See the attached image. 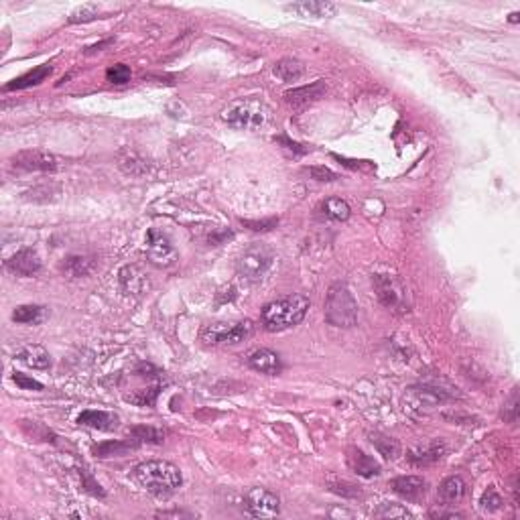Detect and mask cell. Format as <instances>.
Here are the masks:
<instances>
[{
  "label": "cell",
  "instance_id": "6da1fadb",
  "mask_svg": "<svg viewBox=\"0 0 520 520\" xmlns=\"http://www.w3.org/2000/svg\"><path fill=\"white\" fill-rule=\"evenodd\" d=\"M134 478L147 492L155 496H171L175 494L183 484V476L177 465L163 460H151L142 462L134 467Z\"/></svg>",
  "mask_w": 520,
  "mask_h": 520
},
{
  "label": "cell",
  "instance_id": "7a4b0ae2",
  "mask_svg": "<svg viewBox=\"0 0 520 520\" xmlns=\"http://www.w3.org/2000/svg\"><path fill=\"white\" fill-rule=\"evenodd\" d=\"M309 309V299L305 295H289L272 301L262 309V325L268 331H282L299 325Z\"/></svg>",
  "mask_w": 520,
  "mask_h": 520
},
{
  "label": "cell",
  "instance_id": "3957f363",
  "mask_svg": "<svg viewBox=\"0 0 520 520\" xmlns=\"http://www.w3.org/2000/svg\"><path fill=\"white\" fill-rule=\"evenodd\" d=\"M224 120L236 130H260L270 122V110L260 100L242 98L225 108Z\"/></svg>",
  "mask_w": 520,
  "mask_h": 520
},
{
  "label": "cell",
  "instance_id": "277c9868",
  "mask_svg": "<svg viewBox=\"0 0 520 520\" xmlns=\"http://www.w3.org/2000/svg\"><path fill=\"white\" fill-rule=\"evenodd\" d=\"M325 322L336 327H351L358 322V303L346 285H334L325 297Z\"/></svg>",
  "mask_w": 520,
  "mask_h": 520
},
{
  "label": "cell",
  "instance_id": "5b68a950",
  "mask_svg": "<svg viewBox=\"0 0 520 520\" xmlns=\"http://www.w3.org/2000/svg\"><path fill=\"white\" fill-rule=\"evenodd\" d=\"M253 334L250 322H218L201 329V341L208 346L220 344H240Z\"/></svg>",
  "mask_w": 520,
  "mask_h": 520
},
{
  "label": "cell",
  "instance_id": "8992f818",
  "mask_svg": "<svg viewBox=\"0 0 520 520\" xmlns=\"http://www.w3.org/2000/svg\"><path fill=\"white\" fill-rule=\"evenodd\" d=\"M275 260L272 250L265 246V244H253L250 248H246L238 260L240 275H244L250 281H258L267 275V270Z\"/></svg>",
  "mask_w": 520,
  "mask_h": 520
},
{
  "label": "cell",
  "instance_id": "52a82bcc",
  "mask_svg": "<svg viewBox=\"0 0 520 520\" xmlns=\"http://www.w3.org/2000/svg\"><path fill=\"white\" fill-rule=\"evenodd\" d=\"M372 285L378 301L394 311L405 309V287L396 275H374L372 277Z\"/></svg>",
  "mask_w": 520,
  "mask_h": 520
},
{
  "label": "cell",
  "instance_id": "ba28073f",
  "mask_svg": "<svg viewBox=\"0 0 520 520\" xmlns=\"http://www.w3.org/2000/svg\"><path fill=\"white\" fill-rule=\"evenodd\" d=\"M144 244H147V256L149 260L155 265V267L167 268L173 267L177 262V250L175 246L171 244V240L159 232L156 228H151L147 232V238H144Z\"/></svg>",
  "mask_w": 520,
  "mask_h": 520
},
{
  "label": "cell",
  "instance_id": "9c48e42d",
  "mask_svg": "<svg viewBox=\"0 0 520 520\" xmlns=\"http://www.w3.org/2000/svg\"><path fill=\"white\" fill-rule=\"evenodd\" d=\"M246 512L254 519H275L281 512V502L272 492L265 488H253L244 498Z\"/></svg>",
  "mask_w": 520,
  "mask_h": 520
},
{
  "label": "cell",
  "instance_id": "30bf717a",
  "mask_svg": "<svg viewBox=\"0 0 520 520\" xmlns=\"http://www.w3.org/2000/svg\"><path fill=\"white\" fill-rule=\"evenodd\" d=\"M14 169L21 171H41V173H53L57 171V156L47 153V151H39V149H31V151H21L11 159Z\"/></svg>",
  "mask_w": 520,
  "mask_h": 520
},
{
  "label": "cell",
  "instance_id": "8fae6325",
  "mask_svg": "<svg viewBox=\"0 0 520 520\" xmlns=\"http://www.w3.org/2000/svg\"><path fill=\"white\" fill-rule=\"evenodd\" d=\"M118 281L120 287L127 295L141 297L144 295L149 289H151V281H149V275L137 265H128L120 272H118Z\"/></svg>",
  "mask_w": 520,
  "mask_h": 520
},
{
  "label": "cell",
  "instance_id": "7c38bea8",
  "mask_svg": "<svg viewBox=\"0 0 520 520\" xmlns=\"http://www.w3.org/2000/svg\"><path fill=\"white\" fill-rule=\"evenodd\" d=\"M6 268L18 277H33L41 268V258L33 248H23L6 260Z\"/></svg>",
  "mask_w": 520,
  "mask_h": 520
},
{
  "label": "cell",
  "instance_id": "4fadbf2b",
  "mask_svg": "<svg viewBox=\"0 0 520 520\" xmlns=\"http://www.w3.org/2000/svg\"><path fill=\"white\" fill-rule=\"evenodd\" d=\"M246 362H248V366L253 370L268 374V376H277L282 368L279 354L272 350H267V348H256V350L250 351L246 356Z\"/></svg>",
  "mask_w": 520,
  "mask_h": 520
},
{
  "label": "cell",
  "instance_id": "5bb4252c",
  "mask_svg": "<svg viewBox=\"0 0 520 520\" xmlns=\"http://www.w3.org/2000/svg\"><path fill=\"white\" fill-rule=\"evenodd\" d=\"M393 490L408 502H421L427 494V482L419 476H400L391 482Z\"/></svg>",
  "mask_w": 520,
  "mask_h": 520
},
{
  "label": "cell",
  "instance_id": "9a60e30c",
  "mask_svg": "<svg viewBox=\"0 0 520 520\" xmlns=\"http://www.w3.org/2000/svg\"><path fill=\"white\" fill-rule=\"evenodd\" d=\"M410 408H431L441 405V403H447L451 398L450 393L435 388V386H415L410 388Z\"/></svg>",
  "mask_w": 520,
  "mask_h": 520
},
{
  "label": "cell",
  "instance_id": "2e32d148",
  "mask_svg": "<svg viewBox=\"0 0 520 520\" xmlns=\"http://www.w3.org/2000/svg\"><path fill=\"white\" fill-rule=\"evenodd\" d=\"M325 94V84L319 80L315 84L303 85V87H295V90H289L285 94V102L291 104L293 108H301V106H309L313 102H317L319 98H324Z\"/></svg>",
  "mask_w": 520,
  "mask_h": 520
},
{
  "label": "cell",
  "instance_id": "e0dca14e",
  "mask_svg": "<svg viewBox=\"0 0 520 520\" xmlns=\"http://www.w3.org/2000/svg\"><path fill=\"white\" fill-rule=\"evenodd\" d=\"M78 423L90 429H98V431H114L120 425V417L108 410H84L78 417Z\"/></svg>",
  "mask_w": 520,
  "mask_h": 520
},
{
  "label": "cell",
  "instance_id": "ac0fdd59",
  "mask_svg": "<svg viewBox=\"0 0 520 520\" xmlns=\"http://www.w3.org/2000/svg\"><path fill=\"white\" fill-rule=\"evenodd\" d=\"M348 465H350L358 476H362V478H374V476L380 474L378 462L374 457L366 455L364 451L358 450V447H351L348 451Z\"/></svg>",
  "mask_w": 520,
  "mask_h": 520
},
{
  "label": "cell",
  "instance_id": "d6986e66",
  "mask_svg": "<svg viewBox=\"0 0 520 520\" xmlns=\"http://www.w3.org/2000/svg\"><path fill=\"white\" fill-rule=\"evenodd\" d=\"M16 360L23 362L28 368H35V370H47L51 366V356L49 351L45 350L39 344H28L23 350L16 354Z\"/></svg>",
  "mask_w": 520,
  "mask_h": 520
},
{
  "label": "cell",
  "instance_id": "ffe728a7",
  "mask_svg": "<svg viewBox=\"0 0 520 520\" xmlns=\"http://www.w3.org/2000/svg\"><path fill=\"white\" fill-rule=\"evenodd\" d=\"M49 75H51V65H49V63H43L39 68H35V70H31L27 71V73H23V75H18V78H14L11 84L4 85V90L11 92V90H25V87H31V85H39L41 82H45Z\"/></svg>",
  "mask_w": 520,
  "mask_h": 520
},
{
  "label": "cell",
  "instance_id": "44dd1931",
  "mask_svg": "<svg viewBox=\"0 0 520 520\" xmlns=\"http://www.w3.org/2000/svg\"><path fill=\"white\" fill-rule=\"evenodd\" d=\"M465 496V482L460 476H451V478H445L441 482L439 486V498L445 506H451V504H457L462 502Z\"/></svg>",
  "mask_w": 520,
  "mask_h": 520
},
{
  "label": "cell",
  "instance_id": "7402d4cb",
  "mask_svg": "<svg viewBox=\"0 0 520 520\" xmlns=\"http://www.w3.org/2000/svg\"><path fill=\"white\" fill-rule=\"evenodd\" d=\"M137 447H139V443L134 439H112V441H104V443L94 445L92 451L98 457H120Z\"/></svg>",
  "mask_w": 520,
  "mask_h": 520
},
{
  "label": "cell",
  "instance_id": "603a6c76",
  "mask_svg": "<svg viewBox=\"0 0 520 520\" xmlns=\"http://www.w3.org/2000/svg\"><path fill=\"white\" fill-rule=\"evenodd\" d=\"M61 270L63 275H68L70 279H82L87 277L94 270V258L90 256H80V254H71L63 262H61Z\"/></svg>",
  "mask_w": 520,
  "mask_h": 520
},
{
  "label": "cell",
  "instance_id": "cb8c5ba5",
  "mask_svg": "<svg viewBox=\"0 0 520 520\" xmlns=\"http://www.w3.org/2000/svg\"><path fill=\"white\" fill-rule=\"evenodd\" d=\"M289 11L299 13L301 16H334L338 13V6L331 2H295L289 4Z\"/></svg>",
  "mask_w": 520,
  "mask_h": 520
},
{
  "label": "cell",
  "instance_id": "d4e9b609",
  "mask_svg": "<svg viewBox=\"0 0 520 520\" xmlns=\"http://www.w3.org/2000/svg\"><path fill=\"white\" fill-rule=\"evenodd\" d=\"M445 453V445L441 443H431L427 447H417V450L408 451V460L415 465H429L439 462Z\"/></svg>",
  "mask_w": 520,
  "mask_h": 520
},
{
  "label": "cell",
  "instance_id": "484cf974",
  "mask_svg": "<svg viewBox=\"0 0 520 520\" xmlns=\"http://www.w3.org/2000/svg\"><path fill=\"white\" fill-rule=\"evenodd\" d=\"M275 75L282 80V82H297L303 73H305V65L299 61V59H293V57H285L281 61L275 63Z\"/></svg>",
  "mask_w": 520,
  "mask_h": 520
},
{
  "label": "cell",
  "instance_id": "4316f807",
  "mask_svg": "<svg viewBox=\"0 0 520 520\" xmlns=\"http://www.w3.org/2000/svg\"><path fill=\"white\" fill-rule=\"evenodd\" d=\"M319 210H322V213H324L325 218L336 220V222H346L351 213L348 201H344V199H339V197H329V199H325Z\"/></svg>",
  "mask_w": 520,
  "mask_h": 520
},
{
  "label": "cell",
  "instance_id": "83f0119b",
  "mask_svg": "<svg viewBox=\"0 0 520 520\" xmlns=\"http://www.w3.org/2000/svg\"><path fill=\"white\" fill-rule=\"evenodd\" d=\"M45 307L41 305H18L13 311V322L16 324H39L43 319Z\"/></svg>",
  "mask_w": 520,
  "mask_h": 520
},
{
  "label": "cell",
  "instance_id": "f1b7e54d",
  "mask_svg": "<svg viewBox=\"0 0 520 520\" xmlns=\"http://www.w3.org/2000/svg\"><path fill=\"white\" fill-rule=\"evenodd\" d=\"M370 441H372L374 447L380 451V455H384L386 460H396L398 453H400V447H398V443L394 441L393 437L382 435V433H372V435H370Z\"/></svg>",
  "mask_w": 520,
  "mask_h": 520
},
{
  "label": "cell",
  "instance_id": "f546056e",
  "mask_svg": "<svg viewBox=\"0 0 520 520\" xmlns=\"http://www.w3.org/2000/svg\"><path fill=\"white\" fill-rule=\"evenodd\" d=\"M165 433L159 431L155 427H134L132 429V439L137 443H161Z\"/></svg>",
  "mask_w": 520,
  "mask_h": 520
},
{
  "label": "cell",
  "instance_id": "4dcf8cb0",
  "mask_svg": "<svg viewBox=\"0 0 520 520\" xmlns=\"http://www.w3.org/2000/svg\"><path fill=\"white\" fill-rule=\"evenodd\" d=\"M502 419L506 423H516L519 419V388L514 386L512 393L502 405Z\"/></svg>",
  "mask_w": 520,
  "mask_h": 520
},
{
  "label": "cell",
  "instance_id": "1f68e13d",
  "mask_svg": "<svg viewBox=\"0 0 520 520\" xmlns=\"http://www.w3.org/2000/svg\"><path fill=\"white\" fill-rule=\"evenodd\" d=\"M130 78H132V73H130V68L124 65V63H116V65H110L108 71H106V80L110 82V84H116V85H122V84H128L130 82Z\"/></svg>",
  "mask_w": 520,
  "mask_h": 520
},
{
  "label": "cell",
  "instance_id": "d6a6232c",
  "mask_svg": "<svg viewBox=\"0 0 520 520\" xmlns=\"http://www.w3.org/2000/svg\"><path fill=\"white\" fill-rule=\"evenodd\" d=\"M374 516H378V519H410V512L400 504H382L374 512Z\"/></svg>",
  "mask_w": 520,
  "mask_h": 520
},
{
  "label": "cell",
  "instance_id": "836d02e7",
  "mask_svg": "<svg viewBox=\"0 0 520 520\" xmlns=\"http://www.w3.org/2000/svg\"><path fill=\"white\" fill-rule=\"evenodd\" d=\"M94 18H98V6L96 4H84L71 13L70 23H90Z\"/></svg>",
  "mask_w": 520,
  "mask_h": 520
},
{
  "label": "cell",
  "instance_id": "e575fe53",
  "mask_svg": "<svg viewBox=\"0 0 520 520\" xmlns=\"http://www.w3.org/2000/svg\"><path fill=\"white\" fill-rule=\"evenodd\" d=\"M479 504H482V508H484V510H488V512H496L498 508L504 504V500H502V496H500V494L496 492V488H494V486H490V488H488L486 492L482 494V500H479Z\"/></svg>",
  "mask_w": 520,
  "mask_h": 520
},
{
  "label": "cell",
  "instance_id": "d590c367",
  "mask_svg": "<svg viewBox=\"0 0 520 520\" xmlns=\"http://www.w3.org/2000/svg\"><path fill=\"white\" fill-rule=\"evenodd\" d=\"M80 478H82V488H84L85 492H90L92 496H100V498H104V496H106V492L102 490V486H100L98 482L90 476V472L84 469V467L80 469Z\"/></svg>",
  "mask_w": 520,
  "mask_h": 520
},
{
  "label": "cell",
  "instance_id": "8d00e7d4",
  "mask_svg": "<svg viewBox=\"0 0 520 520\" xmlns=\"http://www.w3.org/2000/svg\"><path fill=\"white\" fill-rule=\"evenodd\" d=\"M13 380L16 382V386H21L23 391H43V384L39 380L31 378L27 374H23V372H14L13 374Z\"/></svg>",
  "mask_w": 520,
  "mask_h": 520
},
{
  "label": "cell",
  "instance_id": "74e56055",
  "mask_svg": "<svg viewBox=\"0 0 520 520\" xmlns=\"http://www.w3.org/2000/svg\"><path fill=\"white\" fill-rule=\"evenodd\" d=\"M329 490L339 494V496H346V498H356V496L360 494V490H358L354 484L344 482V479H341V482H331V484H329Z\"/></svg>",
  "mask_w": 520,
  "mask_h": 520
},
{
  "label": "cell",
  "instance_id": "f35d334b",
  "mask_svg": "<svg viewBox=\"0 0 520 520\" xmlns=\"http://www.w3.org/2000/svg\"><path fill=\"white\" fill-rule=\"evenodd\" d=\"M309 175L317 181H336L338 179V175L327 167H311Z\"/></svg>",
  "mask_w": 520,
  "mask_h": 520
},
{
  "label": "cell",
  "instance_id": "ab89813d",
  "mask_svg": "<svg viewBox=\"0 0 520 520\" xmlns=\"http://www.w3.org/2000/svg\"><path fill=\"white\" fill-rule=\"evenodd\" d=\"M429 516L431 519H462L460 512H455V510H441V508H433L429 512Z\"/></svg>",
  "mask_w": 520,
  "mask_h": 520
},
{
  "label": "cell",
  "instance_id": "60d3db41",
  "mask_svg": "<svg viewBox=\"0 0 520 520\" xmlns=\"http://www.w3.org/2000/svg\"><path fill=\"white\" fill-rule=\"evenodd\" d=\"M246 225H250L253 230H268L272 225H277V220H268V222H244Z\"/></svg>",
  "mask_w": 520,
  "mask_h": 520
},
{
  "label": "cell",
  "instance_id": "b9f144b4",
  "mask_svg": "<svg viewBox=\"0 0 520 520\" xmlns=\"http://www.w3.org/2000/svg\"><path fill=\"white\" fill-rule=\"evenodd\" d=\"M279 142H282V144H287V149H291V151H295V153H305V151H307V149H299L301 144H297V142L289 141L287 137H281V139H279Z\"/></svg>",
  "mask_w": 520,
  "mask_h": 520
},
{
  "label": "cell",
  "instance_id": "7bdbcfd3",
  "mask_svg": "<svg viewBox=\"0 0 520 520\" xmlns=\"http://www.w3.org/2000/svg\"><path fill=\"white\" fill-rule=\"evenodd\" d=\"M510 23H519V13L510 14Z\"/></svg>",
  "mask_w": 520,
  "mask_h": 520
}]
</instances>
